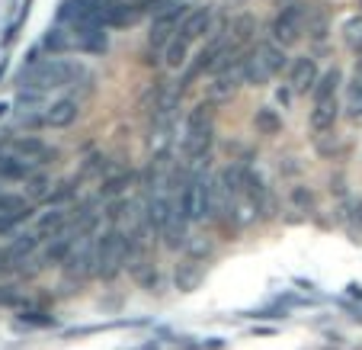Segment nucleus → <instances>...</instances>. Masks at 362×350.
<instances>
[{"label":"nucleus","mask_w":362,"mask_h":350,"mask_svg":"<svg viewBox=\"0 0 362 350\" xmlns=\"http://www.w3.org/2000/svg\"><path fill=\"white\" fill-rule=\"evenodd\" d=\"M87 77V68L81 62H71V58H42V62H29V68L20 71L16 84H20L26 94H48V90H62L71 87L74 81Z\"/></svg>","instance_id":"nucleus-1"},{"label":"nucleus","mask_w":362,"mask_h":350,"mask_svg":"<svg viewBox=\"0 0 362 350\" xmlns=\"http://www.w3.org/2000/svg\"><path fill=\"white\" fill-rule=\"evenodd\" d=\"M212 135H215V113L212 103H196L186 116L183 125V154L192 167L202 164L209 158V148H212Z\"/></svg>","instance_id":"nucleus-2"},{"label":"nucleus","mask_w":362,"mask_h":350,"mask_svg":"<svg viewBox=\"0 0 362 350\" xmlns=\"http://www.w3.org/2000/svg\"><path fill=\"white\" fill-rule=\"evenodd\" d=\"M212 184L215 180L205 174L202 164H196L180 190V206H183L186 222H205L212 215Z\"/></svg>","instance_id":"nucleus-3"},{"label":"nucleus","mask_w":362,"mask_h":350,"mask_svg":"<svg viewBox=\"0 0 362 350\" xmlns=\"http://www.w3.org/2000/svg\"><path fill=\"white\" fill-rule=\"evenodd\" d=\"M132 244L135 241L122 232H106L103 238H96V273L93 276H103V280H112L119 270L129 264L132 257Z\"/></svg>","instance_id":"nucleus-4"},{"label":"nucleus","mask_w":362,"mask_h":350,"mask_svg":"<svg viewBox=\"0 0 362 350\" xmlns=\"http://www.w3.org/2000/svg\"><path fill=\"white\" fill-rule=\"evenodd\" d=\"M282 68H286V52H282V45H276V42H260L257 52L247 55L244 77H247V84H253V87H263V84H267L269 77L279 74Z\"/></svg>","instance_id":"nucleus-5"},{"label":"nucleus","mask_w":362,"mask_h":350,"mask_svg":"<svg viewBox=\"0 0 362 350\" xmlns=\"http://www.w3.org/2000/svg\"><path fill=\"white\" fill-rule=\"evenodd\" d=\"M0 152L7 154V158L20 161V164H23V167H29V171H35V167L48 164V161L55 158V152H52V148H48V145L42 142V138H35V135L10 138V142L0 145Z\"/></svg>","instance_id":"nucleus-6"},{"label":"nucleus","mask_w":362,"mask_h":350,"mask_svg":"<svg viewBox=\"0 0 362 350\" xmlns=\"http://www.w3.org/2000/svg\"><path fill=\"white\" fill-rule=\"evenodd\" d=\"M305 4H298V0H292V4H286V7H279V13H276L273 20V42L276 45H295V42L305 35Z\"/></svg>","instance_id":"nucleus-7"},{"label":"nucleus","mask_w":362,"mask_h":350,"mask_svg":"<svg viewBox=\"0 0 362 350\" xmlns=\"http://www.w3.org/2000/svg\"><path fill=\"white\" fill-rule=\"evenodd\" d=\"M64 270L68 276H90L96 273V241L87 232L77 235V241L71 244L68 257H64Z\"/></svg>","instance_id":"nucleus-8"},{"label":"nucleus","mask_w":362,"mask_h":350,"mask_svg":"<svg viewBox=\"0 0 362 350\" xmlns=\"http://www.w3.org/2000/svg\"><path fill=\"white\" fill-rule=\"evenodd\" d=\"M244 64H247V55H238L231 64H225V68L215 74V81L209 84V94H212V100H231V96L238 94L240 84H247Z\"/></svg>","instance_id":"nucleus-9"},{"label":"nucleus","mask_w":362,"mask_h":350,"mask_svg":"<svg viewBox=\"0 0 362 350\" xmlns=\"http://www.w3.org/2000/svg\"><path fill=\"white\" fill-rule=\"evenodd\" d=\"M317 81H321V74H317V64L315 58H295L292 71H288V87H292V94H308V90H315Z\"/></svg>","instance_id":"nucleus-10"},{"label":"nucleus","mask_w":362,"mask_h":350,"mask_svg":"<svg viewBox=\"0 0 362 350\" xmlns=\"http://www.w3.org/2000/svg\"><path fill=\"white\" fill-rule=\"evenodd\" d=\"M209 26H212V7H192L189 13H186L183 26H180V39L186 42V45H192V42H199L205 33H209Z\"/></svg>","instance_id":"nucleus-11"},{"label":"nucleus","mask_w":362,"mask_h":350,"mask_svg":"<svg viewBox=\"0 0 362 350\" xmlns=\"http://www.w3.org/2000/svg\"><path fill=\"white\" fill-rule=\"evenodd\" d=\"M337 116H340V103H337V96H321V100H315V110H311V129L315 132H330L337 125Z\"/></svg>","instance_id":"nucleus-12"},{"label":"nucleus","mask_w":362,"mask_h":350,"mask_svg":"<svg viewBox=\"0 0 362 350\" xmlns=\"http://www.w3.org/2000/svg\"><path fill=\"white\" fill-rule=\"evenodd\" d=\"M77 113H81L77 100H58V103H52L45 110V125H52V129H68L77 119Z\"/></svg>","instance_id":"nucleus-13"},{"label":"nucleus","mask_w":362,"mask_h":350,"mask_svg":"<svg viewBox=\"0 0 362 350\" xmlns=\"http://www.w3.org/2000/svg\"><path fill=\"white\" fill-rule=\"evenodd\" d=\"M64 228H68V209H52V213H45L39 222H35V235H39V241L42 238H55V235H62Z\"/></svg>","instance_id":"nucleus-14"},{"label":"nucleus","mask_w":362,"mask_h":350,"mask_svg":"<svg viewBox=\"0 0 362 350\" xmlns=\"http://www.w3.org/2000/svg\"><path fill=\"white\" fill-rule=\"evenodd\" d=\"M346 116L353 123H362V68L353 71V81L346 87Z\"/></svg>","instance_id":"nucleus-15"},{"label":"nucleus","mask_w":362,"mask_h":350,"mask_svg":"<svg viewBox=\"0 0 362 350\" xmlns=\"http://www.w3.org/2000/svg\"><path fill=\"white\" fill-rule=\"evenodd\" d=\"M199 280H202V267H199L196 261H186L177 267V289H183V293H192V289L199 286Z\"/></svg>","instance_id":"nucleus-16"},{"label":"nucleus","mask_w":362,"mask_h":350,"mask_svg":"<svg viewBox=\"0 0 362 350\" xmlns=\"http://www.w3.org/2000/svg\"><path fill=\"white\" fill-rule=\"evenodd\" d=\"M340 71L337 68H330L327 74H321V81H317V87H315V100H321V96H337V90H340Z\"/></svg>","instance_id":"nucleus-17"},{"label":"nucleus","mask_w":362,"mask_h":350,"mask_svg":"<svg viewBox=\"0 0 362 350\" xmlns=\"http://www.w3.org/2000/svg\"><path fill=\"white\" fill-rule=\"evenodd\" d=\"M186 55H189V45H186V42L177 35V39L167 45V68H173V71L183 68V64H186Z\"/></svg>","instance_id":"nucleus-18"},{"label":"nucleus","mask_w":362,"mask_h":350,"mask_svg":"<svg viewBox=\"0 0 362 350\" xmlns=\"http://www.w3.org/2000/svg\"><path fill=\"white\" fill-rule=\"evenodd\" d=\"M253 33V20L250 16H238V20L231 23V45H240V42H247Z\"/></svg>","instance_id":"nucleus-19"},{"label":"nucleus","mask_w":362,"mask_h":350,"mask_svg":"<svg viewBox=\"0 0 362 350\" xmlns=\"http://www.w3.org/2000/svg\"><path fill=\"white\" fill-rule=\"evenodd\" d=\"M343 35H346V42L359 52L362 48V16H353V20H346V26H343Z\"/></svg>","instance_id":"nucleus-20"},{"label":"nucleus","mask_w":362,"mask_h":350,"mask_svg":"<svg viewBox=\"0 0 362 350\" xmlns=\"http://www.w3.org/2000/svg\"><path fill=\"white\" fill-rule=\"evenodd\" d=\"M253 123H257V129L267 132V135H276V132H279V116H276L273 110H260Z\"/></svg>","instance_id":"nucleus-21"},{"label":"nucleus","mask_w":362,"mask_h":350,"mask_svg":"<svg viewBox=\"0 0 362 350\" xmlns=\"http://www.w3.org/2000/svg\"><path fill=\"white\" fill-rule=\"evenodd\" d=\"M23 322H33V324H52V318L42 315V312H23Z\"/></svg>","instance_id":"nucleus-22"},{"label":"nucleus","mask_w":362,"mask_h":350,"mask_svg":"<svg viewBox=\"0 0 362 350\" xmlns=\"http://www.w3.org/2000/svg\"><path fill=\"white\" fill-rule=\"evenodd\" d=\"M356 215H359V222H362V199H359V206H356Z\"/></svg>","instance_id":"nucleus-23"},{"label":"nucleus","mask_w":362,"mask_h":350,"mask_svg":"<svg viewBox=\"0 0 362 350\" xmlns=\"http://www.w3.org/2000/svg\"><path fill=\"white\" fill-rule=\"evenodd\" d=\"M4 261H7V257H4V251H0V264H4Z\"/></svg>","instance_id":"nucleus-24"},{"label":"nucleus","mask_w":362,"mask_h":350,"mask_svg":"<svg viewBox=\"0 0 362 350\" xmlns=\"http://www.w3.org/2000/svg\"><path fill=\"white\" fill-rule=\"evenodd\" d=\"M4 110H7V106H4V103H0V113H4Z\"/></svg>","instance_id":"nucleus-25"},{"label":"nucleus","mask_w":362,"mask_h":350,"mask_svg":"<svg viewBox=\"0 0 362 350\" xmlns=\"http://www.w3.org/2000/svg\"><path fill=\"white\" fill-rule=\"evenodd\" d=\"M359 55H362V48H359Z\"/></svg>","instance_id":"nucleus-26"},{"label":"nucleus","mask_w":362,"mask_h":350,"mask_svg":"<svg viewBox=\"0 0 362 350\" xmlns=\"http://www.w3.org/2000/svg\"><path fill=\"white\" fill-rule=\"evenodd\" d=\"M231 4H234V0H231Z\"/></svg>","instance_id":"nucleus-27"}]
</instances>
